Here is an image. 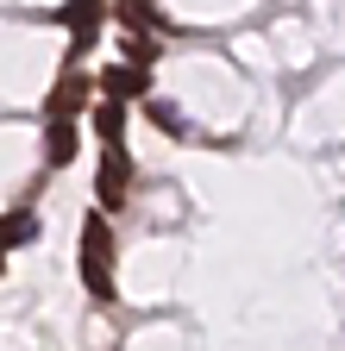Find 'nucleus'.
Segmentation results:
<instances>
[{
    "instance_id": "6e6552de",
    "label": "nucleus",
    "mask_w": 345,
    "mask_h": 351,
    "mask_svg": "<svg viewBox=\"0 0 345 351\" xmlns=\"http://www.w3.org/2000/svg\"><path fill=\"white\" fill-rule=\"evenodd\" d=\"M119 13H126V25H151V19H157L151 0H119Z\"/></svg>"
},
{
    "instance_id": "423d86ee",
    "label": "nucleus",
    "mask_w": 345,
    "mask_h": 351,
    "mask_svg": "<svg viewBox=\"0 0 345 351\" xmlns=\"http://www.w3.org/2000/svg\"><path fill=\"white\" fill-rule=\"evenodd\" d=\"M95 125H101V138H107V145H119V132H126V101L107 95V101L95 107Z\"/></svg>"
},
{
    "instance_id": "0eeeda50",
    "label": "nucleus",
    "mask_w": 345,
    "mask_h": 351,
    "mask_svg": "<svg viewBox=\"0 0 345 351\" xmlns=\"http://www.w3.org/2000/svg\"><path fill=\"white\" fill-rule=\"evenodd\" d=\"M151 119H157L163 132H176V138H182V132H189V119H182L176 107H169V101H151Z\"/></svg>"
},
{
    "instance_id": "f257e3e1",
    "label": "nucleus",
    "mask_w": 345,
    "mask_h": 351,
    "mask_svg": "<svg viewBox=\"0 0 345 351\" xmlns=\"http://www.w3.org/2000/svg\"><path fill=\"white\" fill-rule=\"evenodd\" d=\"M82 245H88V251H82V282H88L95 289V301H113V270H107V219L101 213H88V226H82Z\"/></svg>"
},
{
    "instance_id": "1a4fd4ad",
    "label": "nucleus",
    "mask_w": 345,
    "mask_h": 351,
    "mask_svg": "<svg viewBox=\"0 0 345 351\" xmlns=\"http://www.w3.org/2000/svg\"><path fill=\"white\" fill-rule=\"evenodd\" d=\"M126 57H132V63H145V69H151V63H157V44H151V38H132V44H126Z\"/></svg>"
},
{
    "instance_id": "f03ea898",
    "label": "nucleus",
    "mask_w": 345,
    "mask_h": 351,
    "mask_svg": "<svg viewBox=\"0 0 345 351\" xmlns=\"http://www.w3.org/2000/svg\"><path fill=\"white\" fill-rule=\"evenodd\" d=\"M126 189H132V157H126V145H107V157H101V182H95L101 207H119Z\"/></svg>"
},
{
    "instance_id": "39448f33",
    "label": "nucleus",
    "mask_w": 345,
    "mask_h": 351,
    "mask_svg": "<svg viewBox=\"0 0 345 351\" xmlns=\"http://www.w3.org/2000/svg\"><path fill=\"white\" fill-rule=\"evenodd\" d=\"M69 157H75V125H69V119H51V145H45V163H51V169H63Z\"/></svg>"
},
{
    "instance_id": "20e7f679",
    "label": "nucleus",
    "mask_w": 345,
    "mask_h": 351,
    "mask_svg": "<svg viewBox=\"0 0 345 351\" xmlns=\"http://www.w3.org/2000/svg\"><path fill=\"white\" fill-rule=\"evenodd\" d=\"M101 95H119V101L145 95V63H132V69H107V75H101Z\"/></svg>"
},
{
    "instance_id": "7ed1b4c3",
    "label": "nucleus",
    "mask_w": 345,
    "mask_h": 351,
    "mask_svg": "<svg viewBox=\"0 0 345 351\" xmlns=\"http://www.w3.org/2000/svg\"><path fill=\"white\" fill-rule=\"evenodd\" d=\"M82 101H88V75H63L57 82V95H51V119H69V113H82Z\"/></svg>"
}]
</instances>
